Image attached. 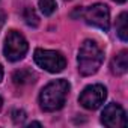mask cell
I'll return each instance as SVG.
<instances>
[{
  "label": "cell",
  "mask_w": 128,
  "mask_h": 128,
  "mask_svg": "<svg viewBox=\"0 0 128 128\" xmlns=\"http://www.w3.org/2000/svg\"><path fill=\"white\" fill-rule=\"evenodd\" d=\"M70 83L63 78L50 82L39 94V106L44 112H56L66 102Z\"/></svg>",
  "instance_id": "obj_1"
},
{
  "label": "cell",
  "mask_w": 128,
  "mask_h": 128,
  "mask_svg": "<svg viewBox=\"0 0 128 128\" xmlns=\"http://www.w3.org/2000/svg\"><path fill=\"white\" fill-rule=\"evenodd\" d=\"M102 60H104V53L100 48V45L92 39H86L82 44L78 50V57H77L80 74L84 77L95 74L100 70Z\"/></svg>",
  "instance_id": "obj_2"
},
{
  "label": "cell",
  "mask_w": 128,
  "mask_h": 128,
  "mask_svg": "<svg viewBox=\"0 0 128 128\" xmlns=\"http://www.w3.org/2000/svg\"><path fill=\"white\" fill-rule=\"evenodd\" d=\"M33 59L36 62V65L48 72H60L63 71V68L66 66V60L60 51L56 50H44V48H38L35 50Z\"/></svg>",
  "instance_id": "obj_3"
},
{
  "label": "cell",
  "mask_w": 128,
  "mask_h": 128,
  "mask_svg": "<svg viewBox=\"0 0 128 128\" xmlns=\"http://www.w3.org/2000/svg\"><path fill=\"white\" fill-rule=\"evenodd\" d=\"M27 50H29V44L26 38L17 30H9L5 38V45H3L5 57L11 62H18L26 56Z\"/></svg>",
  "instance_id": "obj_4"
},
{
  "label": "cell",
  "mask_w": 128,
  "mask_h": 128,
  "mask_svg": "<svg viewBox=\"0 0 128 128\" xmlns=\"http://www.w3.org/2000/svg\"><path fill=\"white\" fill-rule=\"evenodd\" d=\"M107 96V89L102 84H89L83 89L78 96V102L88 110H96L104 104Z\"/></svg>",
  "instance_id": "obj_5"
},
{
  "label": "cell",
  "mask_w": 128,
  "mask_h": 128,
  "mask_svg": "<svg viewBox=\"0 0 128 128\" xmlns=\"http://www.w3.org/2000/svg\"><path fill=\"white\" fill-rule=\"evenodd\" d=\"M83 17L88 24L100 27L101 30L107 32L110 29V11L104 3H95L89 6L84 12Z\"/></svg>",
  "instance_id": "obj_6"
},
{
  "label": "cell",
  "mask_w": 128,
  "mask_h": 128,
  "mask_svg": "<svg viewBox=\"0 0 128 128\" xmlns=\"http://www.w3.org/2000/svg\"><path fill=\"white\" fill-rule=\"evenodd\" d=\"M101 122L108 128H124L126 125L125 110L119 104L110 102L104 107L101 113Z\"/></svg>",
  "instance_id": "obj_7"
},
{
  "label": "cell",
  "mask_w": 128,
  "mask_h": 128,
  "mask_svg": "<svg viewBox=\"0 0 128 128\" xmlns=\"http://www.w3.org/2000/svg\"><path fill=\"white\" fill-rule=\"evenodd\" d=\"M110 70L114 76H124L128 71V51H119L110 62Z\"/></svg>",
  "instance_id": "obj_8"
},
{
  "label": "cell",
  "mask_w": 128,
  "mask_h": 128,
  "mask_svg": "<svg viewBox=\"0 0 128 128\" xmlns=\"http://www.w3.org/2000/svg\"><path fill=\"white\" fill-rule=\"evenodd\" d=\"M126 18H128V14L122 12L116 20V33L124 42L128 41V20Z\"/></svg>",
  "instance_id": "obj_9"
},
{
  "label": "cell",
  "mask_w": 128,
  "mask_h": 128,
  "mask_svg": "<svg viewBox=\"0 0 128 128\" xmlns=\"http://www.w3.org/2000/svg\"><path fill=\"white\" fill-rule=\"evenodd\" d=\"M14 83L15 84H27V83H33L36 76L30 71V70H20V71H15L14 76Z\"/></svg>",
  "instance_id": "obj_10"
},
{
  "label": "cell",
  "mask_w": 128,
  "mask_h": 128,
  "mask_svg": "<svg viewBox=\"0 0 128 128\" xmlns=\"http://www.w3.org/2000/svg\"><path fill=\"white\" fill-rule=\"evenodd\" d=\"M23 18H24L26 24L30 26V27H36V26L39 24V18H38L36 12H35L32 8H26V9L23 11Z\"/></svg>",
  "instance_id": "obj_11"
},
{
  "label": "cell",
  "mask_w": 128,
  "mask_h": 128,
  "mask_svg": "<svg viewBox=\"0 0 128 128\" xmlns=\"http://www.w3.org/2000/svg\"><path fill=\"white\" fill-rule=\"evenodd\" d=\"M56 0H39V8L44 15H51L56 11Z\"/></svg>",
  "instance_id": "obj_12"
},
{
  "label": "cell",
  "mask_w": 128,
  "mask_h": 128,
  "mask_svg": "<svg viewBox=\"0 0 128 128\" xmlns=\"http://www.w3.org/2000/svg\"><path fill=\"white\" fill-rule=\"evenodd\" d=\"M11 116H12V119H14L15 124H23L24 119H26V113L23 110H14L11 113Z\"/></svg>",
  "instance_id": "obj_13"
},
{
  "label": "cell",
  "mask_w": 128,
  "mask_h": 128,
  "mask_svg": "<svg viewBox=\"0 0 128 128\" xmlns=\"http://www.w3.org/2000/svg\"><path fill=\"white\" fill-rule=\"evenodd\" d=\"M5 20H6V15H5V12H3V11H0V29L3 27V24H5Z\"/></svg>",
  "instance_id": "obj_14"
},
{
  "label": "cell",
  "mask_w": 128,
  "mask_h": 128,
  "mask_svg": "<svg viewBox=\"0 0 128 128\" xmlns=\"http://www.w3.org/2000/svg\"><path fill=\"white\" fill-rule=\"evenodd\" d=\"M2 80H3V66L0 65V82H2Z\"/></svg>",
  "instance_id": "obj_15"
},
{
  "label": "cell",
  "mask_w": 128,
  "mask_h": 128,
  "mask_svg": "<svg viewBox=\"0 0 128 128\" xmlns=\"http://www.w3.org/2000/svg\"><path fill=\"white\" fill-rule=\"evenodd\" d=\"M114 2H116V3H125L126 0H114Z\"/></svg>",
  "instance_id": "obj_16"
},
{
  "label": "cell",
  "mask_w": 128,
  "mask_h": 128,
  "mask_svg": "<svg viewBox=\"0 0 128 128\" xmlns=\"http://www.w3.org/2000/svg\"><path fill=\"white\" fill-rule=\"evenodd\" d=\"M0 108H2V98H0Z\"/></svg>",
  "instance_id": "obj_17"
}]
</instances>
